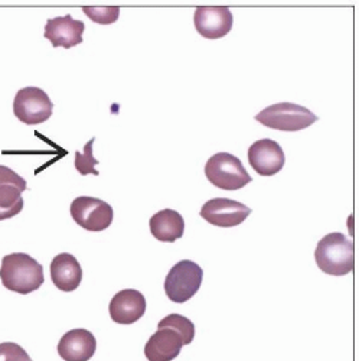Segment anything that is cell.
<instances>
[{"mask_svg": "<svg viewBox=\"0 0 359 361\" xmlns=\"http://www.w3.org/2000/svg\"><path fill=\"white\" fill-rule=\"evenodd\" d=\"M315 260L326 275L345 276L355 266V247L342 233L326 234L317 243Z\"/></svg>", "mask_w": 359, "mask_h": 361, "instance_id": "obj_3", "label": "cell"}, {"mask_svg": "<svg viewBox=\"0 0 359 361\" xmlns=\"http://www.w3.org/2000/svg\"><path fill=\"white\" fill-rule=\"evenodd\" d=\"M0 281L6 289L27 295L44 285V267L26 253H12L2 260Z\"/></svg>", "mask_w": 359, "mask_h": 361, "instance_id": "obj_2", "label": "cell"}, {"mask_svg": "<svg viewBox=\"0 0 359 361\" xmlns=\"http://www.w3.org/2000/svg\"><path fill=\"white\" fill-rule=\"evenodd\" d=\"M70 213L73 220L88 231H104L113 223V207L93 197H78L73 201Z\"/></svg>", "mask_w": 359, "mask_h": 361, "instance_id": "obj_8", "label": "cell"}, {"mask_svg": "<svg viewBox=\"0 0 359 361\" xmlns=\"http://www.w3.org/2000/svg\"><path fill=\"white\" fill-rule=\"evenodd\" d=\"M199 214L209 224L229 228L244 223L251 214V209L229 198H213L202 205Z\"/></svg>", "mask_w": 359, "mask_h": 361, "instance_id": "obj_9", "label": "cell"}, {"mask_svg": "<svg viewBox=\"0 0 359 361\" xmlns=\"http://www.w3.org/2000/svg\"><path fill=\"white\" fill-rule=\"evenodd\" d=\"M203 270L192 260L177 262L165 279L166 296L175 304H185L202 285Z\"/></svg>", "mask_w": 359, "mask_h": 361, "instance_id": "obj_6", "label": "cell"}, {"mask_svg": "<svg viewBox=\"0 0 359 361\" xmlns=\"http://www.w3.org/2000/svg\"><path fill=\"white\" fill-rule=\"evenodd\" d=\"M0 361H32L26 350L16 343L0 344Z\"/></svg>", "mask_w": 359, "mask_h": 361, "instance_id": "obj_20", "label": "cell"}, {"mask_svg": "<svg viewBox=\"0 0 359 361\" xmlns=\"http://www.w3.org/2000/svg\"><path fill=\"white\" fill-rule=\"evenodd\" d=\"M93 143H94V137L87 142V145L84 146V152L81 154L80 150L75 152V169L81 173V175H99L100 172L94 168L96 165H99V161L93 157Z\"/></svg>", "mask_w": 359, "mask_h": 361, "instance_id": "obj_18", "label": "cell"}, {"mask_svg": "<svg viewBox=\"0 0 359 361\" xmlns=\"http://www.w3.org/2000/svg\"><path fill=\"white\" fill-rule=\"evenodd\" d=\"M194 338V322L184 315L170 314L158 324V331L146 343L144 355L149 361H172Z\"/></svg>", "mask_w": 359, "mask_h": 361, "instance_id": "obj_1", "label": "cell"}, {"mask_svg": "<svg viewBox=\"0 0 359 361\" xmlns=\"http://www.w3.org/2000/svg\"><path fill=\"white\" fill-rule=\"evenodd\" d=\"M265 128L282 132H298L312 126L317 116L309 109L294 103H277L261 110L256 117Z\"/></svg>", "mask_w": 359, "mask_h": 361, "instance_id": "obj_4", "label": "cell"}, {"mask_svg": "<svg viewBox=\"0 0 359 361\" xmlns=\"http://www.w3.org/2000/svg\"><path fill=\"white\" fill-rule=\"evenodd\" d=\"M53 103L44 90L26 87L19 90L13 102V113L25 125H41L52 116Z\"/></svg>", "mask_w": 359, "mask_h": 361, "instance_id": "obj_7", "label": "cell"}, {"mask_svg": "<svg viewBox=\"0 0 359 361\" xmlns=\"http://www.w3.org/2000/svg\"><path fill=\"white\" fill-rule=\"evenodd\" d=\"M110 317L120 325H132L146 312V298L136 289L117 292L108 305Z\"/></svg>", "mask_w": 359, "mask_h": 361, "instance_id": "obj_13", "label": "cell"}, {"mask_svg": "<svg viewBox=\"0 0 359 361\" xmlns=\"http://www.w3.org/2000/svg\"><path fill=\"white\" fill-rule=\"evenodd\" d=\"M56 350L64 361H88L96 354L97 340L88 329L75 328L63 336Z\"/></svg>", "mask_w": 359, "mask_h": 361, "instance_id": "obj_14", "label": "cell"}, {"mask_svg": "<svg viewBox=\"0 0 359 361\" xmlns=\"http://www.w3.org/2000/svg\"><path fill=\"white\" fill-rule=\"evenodd\" d=\"M248 162L261 176H273L284 166L286 158L282 146L272 139L254 142L248 149Z\"/></svg>", "mask_w": 359, "mask_h": 361, "instance_id": "obj_12", "label": "cell"}, {"mask_svg": "<svg viewBox=\"0 0 359 361\" xmlns=\"http://www.w3.org/2000/svg\"><path fill=\"white\" fill-rule=\"evenodd\" d=\"M232 22V13L225 6H201L194 15L195 29L206 39H220L228 35Z\"/></svg>", "mask_w": 359, "mask_h": 361, "instance_id": "obj_11", "label": "cell"}, {"mask_svg": "<svg viewBox=\"0 0 359 361\" xmlns=\"http://www.w3.org/2000/svg\"><path fill=\"white\" fill-rule=\"evenodd\" d=\"M149 227H151V233L159 242L173 243L176 240L182 238L185 233V220L175 209L166 208L151 217Z\"/></svg>", "mask_w": 359, "mask_h": 361, "instance_id": "obj_17", "label": "cell"}, {"mask_svg": "<svg viewBox=\"0 0 359 361\" xmlns=\"http://www.w3.org/2000/svg\"><path fill=\"white\" fill-rule=\"evenodd\" d=\"M51 279L61 292H74L82 281V269L70 253H61L51 263Z\"/></svg>", "mask_w": 359, "mask_h": 361, "instance_id": "obj_16", "label": "cell"}, {"mask_svg": "<svg viewBox=\"0 0 359 361\" xmlns=\"http://www.w3.org/2000/svg\"><path fill=\"white\" fill-rule=\"evenodd\" d=\"M23 191H26V180L11 168L0 165V221L12 219L22 212Z\"/></svg>", "mask_w": 359, "mask_h": 361, "instance_id": "obj_10", "label": "cell"}, {"mask_svg": "<svg viewBox=\"0 0 359 361\" xmlns=\"http://www.w3.org/2000/svg\"><path fill=\"white\" fill-rule=\"evenodd\" d=\"M84 31V22L75 20L71 15H65L49 19L45 26L44 37L52 42L53 48L63 47L70 49L82 42Z\"/></svg>", "mask_w": 359, "mask_h": 361, "instance_id": "obj_15", "label": "cell"}, {"mask_svg": "<svg viewBox=\"0 0 359 361\" xmlns=\"http://www.w3.org/2000/svg\"><path fill=\"white\" fill-rule=\"evenodd\" d=\"M205 176L214 187L225 191H237L250 184L253 178L237 157L220 152L205 164Z\"/></svg>", "mask_w": 359, "mask_h": 361, "instance_id": "obj_5", "label": "cell"}, {"mask_svg": "<svg viewBox=\"0 0 359 361\" xmlns=\"http://www.w3.org/2000/svg\"><path fill=\"white\" fill-rule=\"evenodd\" d=\"M84 13L100 25H110L118 19V8H84Z\"/></svg>", "mask_w": 359, "mask_h": 361, "instance_id": "obj_19", "label": "cell"}]
</instances>
